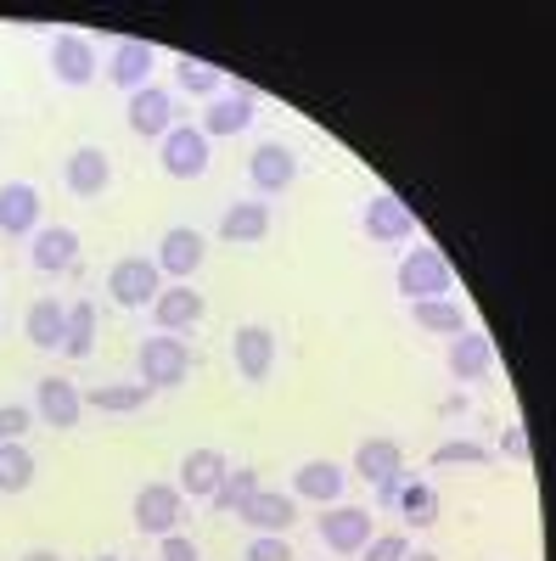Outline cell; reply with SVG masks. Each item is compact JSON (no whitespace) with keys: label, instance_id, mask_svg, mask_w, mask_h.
Instances as JSON below:
<instances>
[{"label":"cell","instance_id":"6da1fadb","mask_svg":"<svg viewBox=\"0 0 556 561\" xmlns=\"http://www.w3.org/2000/svg\"><path fill=\"white\" fill-rule=\"evenodd\" d=\"M394 287L405 293V304H428V298H450V264L439 248H410L394 270Z\"/></svg>","mask_w":556,"mask_h":561},{"label":"cell","instance_id":"7a4b0ae2","mask_svg":"<svg viewBox=\"0 0 556 561\" xmlns=\"http://www.w3.org/2000/svg\"><path fill=\"white\" fill-rule=\"evenodd\" d=\"M107 293L118 309H152V298L163 293V270L158 259H118L107 270Z\"/></svg>","mask_w":556,"mask_h":561},{"label":"cell","instance_id":"3957f363","mask_svg":"<svg viewBox=\"0 0 556 561\" xmlns=\"http://www.w3.org/2000/svg\"><path fill=\"white\" fill-rule=\"evenodd\" d=\"M185 370H192V354H185L180 337L158 332V337L141 343V382H147L152 393H158V388H180V382H185Z\"/></svg>","mask_w":556,"mask_h":561},{"label":"cell","instance_id":"277c9868","mask_svg":"<svg viewBox=\"0 0 556 561\" xmlns=\"http://www.w3.org/2000/svg\"><path fill=\"white\" fill-rule=\"evenodd\" d=\"M163 174L169 180H203L208 174V135L197 124H174L163 135Z\"/></svg>","mask_w":556,"mask_h":561},{"label":"cell","instance_id":"5b68a950","mask_svg":"<svg viewBox=\"0 0 556 561\" xmlns=\"http://www.w3.org/2000/svg\"><path fill=\"white\" fill-rule=\"evenodd\" d=\"M180 517H185V494L174 483H147L141 494H135V528H141V534L169 539L180 528Z\"/></svg>","mask_w":556,"mask_h":561},{"label":"cell","instance_id":"8992f818","mask_svg":"<svg viewBox=\"0 0 556 561\" xmlns=\"http://www.w3.org/2000/svg\"><path fill=\"white\" fill-rule=\"evenodd\" d=\"M360 225H365V237L371 242H410V230H416V208L405 203V197H394V192H377L365 203V214H360Z\"/></svg>","mask_w":556,"mask_h":561},{"label":"cell","instance_id":"52a82bcc","mask_svg":"<svg viewBox=\"0 0 556 561\" xmlns=\"http://www.w3.org/2000/svg\"><path fill=\"white\" fill-rule=\"evenodd\" d=\"M225 472H230V460H225V449H214V444H203V449H185V460H180V494L185 500H208L219 483H225Z\"/></svg>","mask_w":556,"mask_h":561},{"label":"cell","instance_id":"ba28073f","mask_svg":"<svg viewBox=\"0 0 556 561\" xmlns=\"http://www.w3.org/2000/svg\"><path fill=\"white\" fill-rule=\"evenodd\" d=\"M320 545L338 550V556H360L371 545V511L360 505H332L327 517H320Z\"/></svg>","mask_w":556,"mask_h":561},{"label":"cell","instance_id":"9c48e42d","mask_svg":"<svg viewBox=\"0 0 556 561\" xmlns=\"http://www.w3.org/2000/svg\"><path fill=\"white\" fill-rule=\"evenodd\" d=\"M79 410H84V399H79V388L68 382V377H39L34 382V415L45 421V427H79Z\"/></svg>","mask_w":556,"mask_h":561},{"label":"cell","instance_id":"30bf717a","mask_svg":"<svg viewBox=\"0 0 556 561\" xmlns=\"http://www.w3.org/2000/svg\"><path fill=\"white\" fill-rule=\"evenodd\" d=\"M124 113H129V129L141 135V140H163L174 129V96H169V90H158V84L135 90Z\"/></svg>","mask_w":556,"mask_h":561},{"label":"cell","instance_id":"8fae6325","mask_svg":"<svg viewBox=\"0 0 556 561\" xmlns=\"http://www.w3.org/2000/svg\"><path fill=\"white\" fill-rule=\"evenodd\" d=\"M39 230V192L29 180L0 185V237H34Z\"/></svg>","mask_w":556,"mask_h":561},{"label":"cell","instance_id":"7c38bea8","mask_svg":"<svg viewBox=\"0 0 556 561\" xmlns=\"http://www.w3.org/2000/svg\"><path fill=\"white\" fill-rule=\"evenodd\" d=\"M203 293H192V287H185V280H174V287H163L158 298H152V320H158V332H192V325L203 320Z\"/></svg>","mask_w":556,"mask_h":561},{"label":"cell","instance_id":"4fadbf2b","mask_svg":"<svg viewBox=\"0 0 556 561\" xmlns=\"http://www.w3.org/2000/svg\"><path fill=\"white\" fill-rule=\"evenodd\" d=\"M203 237L197 230H185V225H174V230H163V242H158V270L163 275H174V280H192L197 270H203Z\"/></svg>","mask_w":556,"mask_h":561},{"label":"cell","instance_id":"5bb4252c","mask_svg":"<svg viewBox=\"0 0 556 561\" xmlns=\"http://www.w3.org/2000/svg\"><path fill=\"white\" fill-rule=\"evenodd\" d=\"M248 174H253L259 192H287V185L298 180V158H293V147H282V140H259Z\"/></svg>","mask_w":556,"mask_h":561},{"label":"cell","instance_id":"9a60e30c","mask_svg":"<svg viewBox=\"0 0 556 561\" xmlns=\"http://www.w3.org/2000/svg\"><path fill=\"white\" fill-rule=\"evenodd\" d=\"M237 523H248L253 534H287V528L298 523V500H293V494H270V489H259V494L237 511Z\"/></svg>","mask_w":556,"mask_h":561},{"label":"cell","instance_id":"2e32d148","mask_svg":"<svg viewBox=\"0 0 556 561\" xmlns=\"http://www.w3.org/2000/svg\"><path fill=\"white\" fill-rule=\"evenodd\" d=\"M152 62H158V57H152V45H147V39H118V45H113V57H107V79L135 96V90H147Z\"/></svg>","mask_w":556,"mask_h":561},{"label":"cell","instance_id":"e0dca14e","mask_svg":"<svg viewBox=\"0 0 556 561\" xmlns=\"http://www.w3.org/2000/svg\"><path fill=\"white\" fill-rule=\"evenodd\" d=\"M107 185H113V158H107L102 147H79V152L68 158V192H73V197L97 203Z\"/></svg>","mask_w":556,"mask_h":561},{"label":"cell","instance_id":"ac0fdd59","mask_svg":"<svg viewBox=\"0 0 556 561\" xmlns=\"http://www.w3.org/2000/svg\"><path fill=\"white\" fill-rule=\"evenodd\" d=\"M29 259H34V270H45V275L73 270V259H79V230H73V225H45V230H34Z\"/></svg>","mask_w":556,"mask_h":561},{"label":"cell","instance_id":"d6986e66","mask_svg":"<svg viewBox=\"0 0 556 561\" xmlns=\"http://www.w3.org/2000/svg\"><path fill=\"white\" fill-rule=\"evenodd\" d=\"M354 472L365 478V483H399L405 478V449L394 444V438H360V449H354Z\"/></svg>","mask_w":556,"mask_h":561},{"label":"cell","instance_id":"ffe728a7","mask_svg":"<svg viewBox=\"0 0 556 561\" xmlns=\"http://www.w3.org/2000/svg\"><path fill=\"white\" fill-rule=\"evenodd\" d=\"M230 354H237V370L248 382H264L270 365H275V332L270 325H242V332L230 337Z\"/></svg>","mask_w":556,"mask_h":561},{"label":"cell","instance_id":"44dd1931","mask_svg":"<svg viewBox=\"0 0 556 561\" xmlns=\"http://www.w3.org/2000/svg\"><path fill=\"white\" fill-rule=\"evenodd\" d=\"M52 73H57L63 84H73V90L97 79V51H90L84 34H57V39H52Z\"/></svg>","mask_w":556,"mask_h":561},{"label":"cell","instance_id":"7402d4cb","mask_svg":"<svg viewBox=\"0 0 556 561\" xmlns=\"http://www.w3.org/2000/svg\"><path fill=\"white\" fill-rule=\"evenodd\" d=\"M253 107H259L253 90H230V96H214V102H208V113H203L197 129H203L208 140H214V135H242V129L253 124Z\"/></svg>","mask_w":556,"mask_h":561},{"label":"cell","instance_id":"603a6c76","mask_svg":"<svg viewBox=\"0 0 556 561\" xmlns=\"http://www.w3.org/2000/svg\"><path fill=\"white\" fill-rule=\"evenodd\" d=\"M219 237L230 248H248V242H264L270 237V203H230L219 214Z\"/></svg>","mask_w":556,"mask_h":561},{"label":"cell","instance_id":"cb8c5ba5","mask_svg":"<svg viewBox=\"0 0 556 561\" xmlns=\"http://www.w3.org/2000/svg\"><path fill=\"white\" fill-rule=\"evenodd\" d=\"M343 466H332V460H304L298 466V478H293V500H315V505H338V494H343Z\"/></svg>","mask_w":556,"mask_h":561},{"label":"cell","instance_id":"d4e9b609","mask_svg":"<svg viewBox=\"0 0 556 561\" xmlns=\"http://www.w3.org/2000/svg\"><path fill=\"white\" fill-rule=\"evenodd\" d=\"M489 365H495V343H489L484 332H461V337L450 343V377H455V382H478Z\"/></svg>","mask_w":556,"mask_h":561},{"label":"cell","instance_id":"484cf974","mask_svg":"<svg viewBox=\"0 0 556 561\" xmlns=\"http://www.w3.org/2000/svg\"><path fill=\"white\" fill-rule=\"evenodd\" d=\"M23 332L34 348H63V332H68V309L57 298H34L29 314H23Z\"/></svg>","mask_w":556,"mask_h":561},{"label":"cell","instance_id":"4316f807","mask_svg":"<svg viewBox=\"0 0 556 561\" xmlns=\"http://www.w3.org/2000/svg\"><path fill=\"white\" fill-rule=\"evenodd\" d=\"M79 399H84V410L129 415V410H141V404L152 399V388H147V382H107V388H90V393H79Z\"/></svg>","mask_w":556,"mask_h":561},{"label":"cell","instance_id":"83f0119b","mask_svg":"<svg viewBox=\"0 0 556 561\" xmlns=\"http://www.w3.org/2000/svg\"><path fill=\"white\" fill-rule=\"evenodd\" d=\"M253 494H259V472H253V466H230L225 483L208 494V505L219 511V517H237V511H242Z\"/></svg>","mask_w":556,"mask_h":561},{"label":"cell","instance_id":"f1b7e54d","mask_svg":"<svg viewBox=\"0 0 556 561\" xmlns=\"http://www.w3.org/2000/svg\"><path fill=\"white\" fill-rule=\"evenodd\" d=\"M410 320L422 332H439V337H461L467 332V314H461L455 298H428V304H410Z\"/></svg>","mask_w":556,"mask_h":561},{"label":"cell","instance_id":"f546056e","mask_svg":"<svg viewBox=\"0 0 556 561\" xmlns=\"http://www.w3.org/2000/svg\"><path fill=\"white\" fill-rule=\"evenodd\" d=\"M394 505H399V517H405L410 528H433V523H439V489H433V483H399Z\"/></svg>","mask_w":556,"mask_h":561},{"label":"cell","instance_id":"4dcf8cb0","mask_svg":"<svg viewBox=\"0 0 556 561\" xmlns=\"http://www.w3.org/2000/svg\"><path fill=\"white\" fill-rule=\"evenodd\" d=\"M90 348H97V304H73L68 309V332H63V354L84 359Z\"/></svg>","mask_w":556,"mask_h":561},{"label":"cell","instance_id":"1f68e13d","mask_svg":"<svg viewBox=\"0 0 556 561\" xmlns=\"http://www.w3.org/2000/svg\"><path fill=\"white\" fill-rule=\"evenodd\" d=\"M34 483V455L23 444H0V494H23Z\"/></svg>","mask_w":556,"mask_h":561},{"label":"cell","instance_id":"d6a6232c","mask_svg":"<svg viewBox=\"0 0 556 561\" xmlns=\"http://www.w3.org/2000/svg\"><path fill=\"white\" fill-rule=\"evenodd\" d=\"M174 79H180L185 96H208V102L219 96V68H214V62H203V57H180Z\"/></svg>","mask_w":556,"mask_h":561},{"label":"cell","instance_id":"836d02e7","mask_svg":"<svg viewBox=\"0 0 556 561\" xmlns=\"http://www.w3.org/2000/svg\"><path fill=\"white\" fill-rule=\"evenodd\" d=\"M428 466H439V472H444V466H489V449H484L478 438H444V444L428 455Z\"/></svg>","mask_w":556,"mask_h":561},{"label":"cell","instance_id":"e575fe53","mask_svg":"<svg viewBox=\"0 0 556 561\" xmlns=\"http://www.w3.org/2000/svg\"><path fill=\"white\" fill-rule=\"evenodd\" d=\"M365 561H405L410 556V539L405 534H371V545L360 550Z\"/></svg>","mask_w":556,"mask_h":561},{"label":"cell","instance_id":"d590c367","mask_svg":"<svg viewBox=\"0 0 556 561\" xmlns=\"http://www.w3.org/2000/svg\"><path fill=\"white\" fill-rule=\"evenodd\" d=\"M29 421H34V410H29V404H0V444H23Z\"/></svg>","mask_w":556,"mask_h":561},{"label":"cell","instance_id":"8d00e7d4","mask_svg":"<svg viewBox=\"0 0 556 561\" xmlns=\"http://www.w3.org/2000/svg\"><path fill=\"white\" fill-rule=\"evenodd\" d=\"M248 561H293V545L282 534H253L248 539Z\"/></svg>","mask_w":556,"mask_h":561},{"label":"cell","instance_id":"74e56055","mask_svg":"<svg viewBox=\"0 0 556 561\" xmlns=\"http://www.w3.org/2000/svg\"><path fill=\"white\" fill-rule=\"evenodd\" d=\"M158 561H203V556H197V545H192V539L169 534V539H158Z\"/></svg>","mask_w":556,"mask_h":561},{"label":"cell","instance_id":"f35d334b","mask_svg":"<svg viewBox=\"0 0 556 561\" xmlns=\"http://www.w3.org/2000/svg\"><path fill=\"white\" fill-rule=\"evenodd\" d=\"M500 449L512 455V460H523V455H529V438H523V427H512V433H506V438H500Z\"/></svg>","mask_w":556,"mask_h":561},{"label":"cell","instance_id":"ab89813d","mask_svg":"<svg viewBox=\"0 0 556 561\" xmlns=\"http://www.w3.org/2000/svg\"><path fill=\"white\" fill-rule=\"evenodd\" d=\"M23 561H57V556H52V550H29Z\"/></svg>","mask_w":556,"mask_h":561},{"label":"cell","instance_id":"60d3db41","mask_svg":"<svg viewBox=\"0 0 556 561\" xmlns=\"http://www.w3.org/2000/svg\"><path fill=\"white\" fill-rule=\"evenodd\" d=\"M405 561H439V556H433V550H410Z\"/></svg>","mask_w":556,"mask_h":561},{"label":"cell","instance_id":"b9f144b4","mask_svg":"<svg viewBox=\"0 0 556 561\" xmlns=\"http://www.w3.org/2000/svg\"><path fill=\"white\" fill-rule=\"evenodd\" d=\"M97 561H124V556H97Z\"/></svg>","mask_w":556,"mask_h":561}]
</instances>
